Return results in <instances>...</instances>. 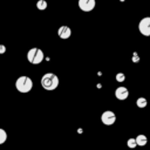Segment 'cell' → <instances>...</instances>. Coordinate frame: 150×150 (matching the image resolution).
<instances>
[{
  "label": "cell",
  "instance_id": "cell-1",
  "mask_svg": "<svg viewBox=\"0 0 150 150\" xmlns=\"http://www.w3.org/2000/svg\"><path fill=\"white\" fill-rule=\"evenodd\" d=\"M59 77L54 73H47L41 77V86L46 90H55L59 87Z\"/></svg>",
  "mask_w": 150,
  "mask_h": 150
},
{
  "label": "cell",
  "instance_id": "cell-2",
  "mask_svg": "<svg viewBox=\"0 0 150 150\" xmlns=\"http://www.w3.org/2000/svg\"><path fill=\"white\" fill-rule=\"evenodd\" d=\"M15 88L19 93H22V94L29 93L33 88V81L28 76H20L15 81Z\"/></svg>",
  "mask_w": 150,
  "mask_h": 150
},
{
  "label": "cell",
  "instance_id": "cell-3",
  "mask_svg": "<svg viewBox=\"0 0 150 150\" xmlns=\"http://www.w3.org/2000/svg\"><path fill=\"white\" fill-rule=\"evenodd\" d=\"M43 59H45V54H43V52L40 48H36V47L30 48L28 50V53H27V60L32 64H39V63H41L43 61Z\"/></svg>",
  "mask_w": 150,
  "mask_h": 150
},
{
  "label": "cell",
  "instance_id": "cell-4",
  "mask_svg": "<svg viewBox=\"0 0 150 150\" xmlns=\"http://www.w3.org/2000/svg\"><path fill=\"white\" fill-rule=\"evenodd\" d=\"M138 29L142 35L150 36V16L143 18L138 23Z\"/></svg>",
  "mask_w": 150,
  "mask_h": 150
},
{
  "label": "cell",
  "instance_id": "cell-5",
  "mask_svg": "<svg viewBox=\"0 0 150 150\" xmlns=\"http://www.w3.org/2000/svg\"><path fill=\"white\" fill-rule=\"evenodd\" d=\"M101 121L104 125H112L116 121V115L111 110H107L101 115Z\"/></svg>",
  "mask_w": 150,
  "mask_h": 150
},
{
  "label": "cell",
  "instance_id": "cell-6",
  "mask_svg": "<svg viewBox=\"0 0 150 150\" xmlns=\"http://www.w3.org/2000/svg\"><path fill=\"white\" fill-rule=\"evenodd\" d=\"M95 0H79V7L83 12H90L95 8Z\"/></svg>",
  "mask_w": 150,
  "mask_h": 150
},
{
  "label": "cell",
  "instance_id": "cell-7",
  "mask_svg": "<svg viewBox=\"0 0 150 150\" xmlns=\"http://www.w3.org/2000/svg\"><path fill=\"white\" fill-rule=\"evenodd\" d=\"M115 96H116L117 100L124 101V100L129 96V90H128L125 87H118V88H116V90H115Z\"/></svg>",
  "mask_w": 150,
  "mask_h": 150
},
{
  "label": "cell",
  "instance_id": "cell-8",
  "mask_svg": "<svg viewBox=\"0 0 150 150\" xmlns=\"http://www.w3.org/2000/svg\"><path fill=\"white\" fill-rule=\"evenodd\" d=\"M57 35H59L61 39H63V40L69 39L70 35H71V29H70L68 26H61V27L59 28V30H57Z\"/></svg>",
  "mask_w": 150,
  "mask_h": 150
},
{
  "label": "cell",
  "instance_id": "cell-9",
  "mask_svg": "<svg viewBox=\"0 0 150 150\" xmlns=\"http://www.w3.org/2000/svg\"><path fill=\"white\" fill-rule=\"evenodd\" d=\"M135 139H136L137 145H139V146L145 145V144H146V142H148V138H146V136H145V135H138Z\"/></svg>",
  "mask_w": 150,
  "mask_h": 150
},
{
  "label": "cell",
  "instance_id": "cell-10",
  "mask_svg": "<svg viewBox=\"0 0 150 150\" xmlns=\"http://www.w3.org/2000/svg\"><path fill=\"white\" fill-rule=\"evenodd\" d=\"M136 104H137L138 108H145L146 104H148V102H146V100L144 97H138L137 101H136Z\"/></svg>",
  "mask_w": 150,
  "mask_h": 150
},
{
  "label": "cell",
  "instance_id": "cell-11",
  "mask_svg": "<svg viewBox=\"0 0 150 150\" xmlns=\"http://www.w3.org/2000/svg\"><path fill=\"white\" fill-rule=\"evenodd\" d=\"M36 8L40 11H43L47 8V1L46 0H38L36 2Z\"/></svg>",
  "mask_w": 150,
  "mask_h": 150
},
{
  "label": "cell",
  "instance_id": "cell-12",
  "mask_svg": "<svg viewBox=\"0 0 150 150\" xmlns=\"http://www.w3.org/2000/svg\"><path fill=\"white\" fill-rule=\"evenodd\" d=\"M6 139H7V132L2 128H0V144H4Z\"/></svg>",
  "mask_w": 150,
  "mask_h": 150
},
{
  "label": "cell",
  "instance_id": "cell-13",
  "mask_svg": "<svg viewBox=\"0 0 150 150\" xmlns=\"http://www.w3.org/2000/svg\"><path fill=\"white\" fill-rule=\"evenodd\" d=\"M127 145H128L130 149H134V148H136V145H137V143H136V139H135V138H129V139H128V142H127Z\"/></svg>",
  "mask_w": 150,
  "mask_h": 150
},
{
  "label": "cell",
  "instance_id": "cell-14",
  "mask_svg": "<svg viewBox=\"0 0 150 150\" xmlns=\"http://www.w3.org/2000/svg\"><path fill=\"white\" fill-rule=\"evenodd\" d=\"M125 80V75L123 73H117L116 74V81L117 82H123Z\"/></svg>",
  "mask_w": 150,
  "mask_h": 150
},
{
  "label": "cell",
  "instance_id": "cell-15",
  "mask_svg": "<svg viewBox=\"0 0 150 150\" xmlns=\"http://www.w3.org/2000/svg\"><path fill=\"white\" fill-rule=\"evenodd\" d=\"M6 52V47L4 45H0V54H4Z\"/></svg>",
  "mask_w": 150,
  "mask_h": 150
}]
</instances>
